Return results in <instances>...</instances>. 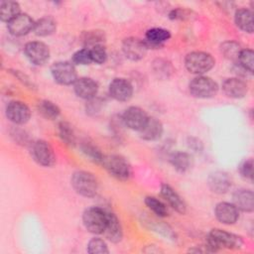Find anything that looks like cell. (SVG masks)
Returning a JSON list of instances; mask_svg holds the SVG:
<instances>
[{
    "mask_svg": "<svg viewBox=\"0 0 254 254\" xmlns=\"http://www.w3.org/2000/svg\"><path fill=\"white\" fill-rule=\"evenodd\" d=\"M10 72H11L17 79H19L24 85H26L27 87H29V88H34V87H35L34 82L32 81V79H31L27 74H25L24 72H22L21 70H18V69H10Z\"/></svg>",
    "mask_w": 254,
    "mask_h": 254,
    "instance_id": "40",
    "label": "cell"
},
{
    "mask_svg": "<svg viewBox=\"0 0 254 254\" xmlns=\"http://www.w3.org/2000/svg\"><path fill=\"white\" fill-rule=\"evenodd\" d=\"M91 62L97 64H102L107 60V52L103 45H97L89 49Z\"/></svg>",
    "mask_w": 254,
    "mask_h": 254,
    "instance_id": "37",
    "label": "cell"
},
{
    "mask_svg": "<svg viewBox=\"0 0 254 254\" xmlns=\"http://www.w3.org/2000/svg\"><path fill=\"white\" fill-rule=\"evenodd\" d=\"M214 215L218 221L223 224H234L239 218V210L230 202L221 201L214 207Z\"/></svg>",
    "mask_w": 254,
    "mask_h": 254,
    "instance_id": "15",
    "label": "cell"
},
{
    "mask_svg": "<svg viewBox=\"0 0 254 254\" xmlns=\"http://www.w3.org/2000/svg\"><path fill=\"white\" fill-rule=\"evenodd\" d=\"M104 39V33L101 31H87L82 35V42L85 46H90V48L97 45H102Z\"/></svg>",
    "mask_w": 254,
    "mask_h": 254,
    "instance_id": "35",
    "label": "cell"
},
{
    "mask_svg": "<svg viewBox=\"0 0 254 254\" xmlns=\"http://www.w3.org/2000/svg\"><path fill=\"white\" fill-rule=\"evenodd\" d=\"M101 165L112 177L119 181H127L132 175L129 162L120 155L104 156Z\"/></svg>",
    "mask_w": 254,
    "mask_h": 254,
    "instance_id": "3",
    "label": "cell"
},
{
    "mask_svg": "<svg viewBox=\"0 0 254 254\" xmlns=\"http://www.w3.org/2000/svg\"><path fill=\"white\" fill-rule=\"evenodd\" d=\"M164 128L162 122L156 117H149L145 126L139 131L140 137L146 141H156L161 138Z\"/></svg>",
    "mask_w": 254,
    "mask_h": 254,
    "instance_id": "22",
    "label": "cell"
},
{
    "mask_svg": "<svg viewBox=\"0 0 254 254\" xmlns=\"http://www.w3.org/2000/svg\"><path fill=\"white\" fill-rule=\"evenodd\" d=\"M6 116L14 124L22 125L27 123L31 118V110L25 102L13 100L6 106Z\"/></svg>",
    "mask_w": 254,
    "mask_h": 254,
    "instance_id": "12",
    "label": "cell"
},
{
    "mask_svg": "<svg viewBox=\"0 0 254 254\" xmlns=\"http://www.w3.org/2000/svg\"><path fill=\"white\" fill-rule=\"evenodd\" d=\"M122 51L127 59L140 61L146 56L148 47L144 40L137 37H128L122 43Z\"/></svg>",
    "mask_w": 254,
    "mask_h": 254,
    "instance_id": "11",
    "label": "cell"
},
{
    "mask_svg": "<svg viewBox=\"0 0 254 254\" xmlns=\"http://www.w3.org/2000/svg\"><path fill=\"white\" fill-rule=\"evenodd\" d=\"M109 94L117 101H128L133 95L132 83L124 77H116L109 84Z\"/></svg>",
    "mask_w": 254,
    "mask_h": 254,
    "instance_id": "13",
    "label": "cell"
},
{
    "mask_svg": "<svg viewBox=\"0 0 254 254\" xmlns=\"http://www.w3.org/2000/svg\"><path fill=\"white\" fill-rule=\"evenodd\" d=\"M107 221V212L100 207L91 206L82 213V222L87 231L93 234L103 233Z\"/></svg>",
    "mask_w": 254,
    "mask_h": 254,
    "instance_id": "5",
    "label": "cell"
},
{
    "mask_svg": "<svg viewBox=\"0 0 254 254\" xmlns=\"http://www.w3.org/2000/svg\"><path fill=\"white\" fill-rule=\"evenodd\" d=\"M239 173L242 178L252 182L253 180V160L249 158L241 163L239 166Z\"/></svg>",
    "mask_w": 254,
    "mask_h": 254,
    "instance_id": "39",
    "label": "cell"
},
{
    "mask_svg": "<svg viewBox=\"0 0 254 254\" xmlns=\"http://www.w3.org/2000/svg\"><path fill=\"white\" fill-rule=\"evenodd\" d=\"M242 49L240 48V45L237 44L234 41H227L221 44L220 46V51L223 54V56L232 61H237L239 53Z\"/></svg>",
    "mask_w": 254,
    "mask_h": 254,
    "instance_id": "33",
    "label": "cell"
},
{
    "mask_svg": "<svg viewBox=\"0 0 254 254\" xmlns=\"http://www.w3.org/2000/svg\"><path fill=\"white\" fill-rule=\"evenodd\" d=\"M169 161L174 169L180 173L187 172L192 165V158L187 152H174L170 155Z\"/></svg>",
    "mask_w": 254,
    "mask_h": 254,
    "instance_id": "25",
    "label": "cell"
},
{
    "mask_svg": "<svg viewBox=\"0 0 254 254\" xmlns=\"http://www.w3.org/2000/svg\"><path fill=\"white\" fill-rule=\"evenodd\" d=\"M145 204L147 207L159 217H166L168 215V208L164 202L155 196H146Z\"/></svg>",
    "mask_w": 254,
    "mask_h": 254,
    "instance_id": "32",
    "label": "cell"
},
{
    "mask_svg": "<svg viewBox=\"0 0 254 254\" xmlns=\"http://www.w3.org/2000/svg\"><path fill=\"white\" fill-rule=\"evenodd\" d=\"M222 90L224 94L230 98H243L248 91L247 83L239 77H230L223 81Z\"/></svg>",
    "mask_w": 254,
    "mask_h": 254,
    "instance_id": "16",
    "label": "cell"
},
{
    "mask_svg": "<svg viewBox=\"0 0 254 254\" xmlns=\"http://www.w3.org/2000/svg\"><path fill=\"white\" fill-rule=\"evenodd\" d=\"M232 203L238 210L252 212L254 209V195L251 190L239 189L232 194Z\"/></svg>",
    "mask_w": 254,
    "mask_h": 254,
    "instance_id": "20",
    "label": "cell"
},
{
    "mask_svg": "<svg viewBox=\"0 0 254 254\" xmlns=\"http://www.w3.org/2000/svg\"><path fill=\"white\" fill-rule=\"evenodd\" d=\"M24 53L27 59L36 65H43L50 59L49 47L40 41L27 43L24 47Z\"/></svg>",
    "mask_w": 254,
    "mask_h": 254,
    "instance_id": "9",
    "label": "cell"
},
{
    "mask_svg": "<svg viewBox=\"0 0 254 254\" xmlns=\"http://www.w3.org/2000/svg\"><path fill=\"white\" fill-rule=\"evenodd\" d=\"M90 63H92V62H91V58H90L89 49H87V48L80 49L72 55V64H73L87 65Z\"/></svg>",
    "mask_w": 254,
    "mask_h": 254,
    "instance_id": "38",
    "label": "cell"
},
{
    "mask_svg": "<svg viewBox=\"0 0 254 254\" xmlns=\"http://www.w3.org/2000/svg\"><path fill=\"white\" fill-rule=\"evenodd\" d=\"M87 252L90 254H105L109 253V250L106 242L103 239L94 237L87 243Z\"/></svg>",
    "mask_w": 254,
    "mask_h": 254,
    "instance_id": "36",
    "label": "cell"
},
{
    "mask_svg": "<svg viewBox=\"0 0 254 254\" xmlns=\"http://www.w3.org/2000/svg\"><path fill=\"white\" fill-rule=\"evenodd\" d=\"M31 155L34 161L43 167H52L56 163L54 149L45 140H37L31 144Z\"/></svg>",
    "mask_w": 254,
    "mask_h": 254,
    "instance_id": "7",
    "label": "cell"
},
{
    "mask_svg": "<svg viewBox=\"0 0 254 254\" xmlns=\"http://www.w3.org/2000/svg\"><path fill=\"white\" fill-rule=\"evenodd\" d=\"M188 145H189V148L193 150L194 152H200L202 150V143L199 139L197 138H194V137H190L189 138V141H188Z\"/></svg>",
    "mask_w": 254,
    "mask_h": 254,
    "instance_id": "42",
    "label": "cell"
},
{
    "mask_svg": "<svg viewBox=\"0 0 254 254\" xmlns=\"http://www.w3.org/2000/svg\"><path fill=\"white\" fill-rule=\"evenodd\" d=\"M171 38V33L169 30L164 29V28H151L147 30L145 34V43L148 47V49L151 48H158L162 47L165 42L170 40Z\"/></svg>",
    "mask_w": 254,
    "mask_h": 254,
    "instance_id": "23",
    "label": "cell"
},
{
    "mask_svg": "<svg viewBox=\"0 0 254 254\" xmlns=\"http://www.w3.org/2000/svg\"><path fill=\"white\" fill-rule=\"evenodd\" d=\"M73 90L78 97L89 100L96 96L98 84L90 77H79L73 83Z\"/></svg>",
    "mask_w": 254,
    "mask_h": 254,
    "instance_id": "17",
    "label": "cell"
},
{
    "mask_svg": "<svg viewBox=\"0 0 254 254\" xmlns=\"http://www.w3.org/2000/svg\"><path fill=\"white\" fill-rule=\"evenodd\" d=\"M38 110L43 117L49 120L57 119L61 114L60 107L51 100H41L38 102Z\"/></svg>",
    "mask_w": 254,
    "mask_h": 254,
    "instance_id": "28",
    "label": "cell"
},
{
    "mask_svg": "<svg viewBox=\"0 0 254 254\" xmlns=\"http://www.w3.org/2000/svg\"><path fill=\"white\" fill-rule=\"evenodd\" d=\"M58 132H59L60 138L64 144L68 146H74L75 134L69 123L65 121H61L58 125Z\"/></svg>",
    "mask_w": 254,
    "mask_h": 254,
    "instance_id": "30",
    "label": "cell"
},
{
    "mask_svg": "<svg viewBox=\"0 0 254 254\" xmlns=\"http://www.w3.org/2000/svg\"><path fill=\"white\" fill-rule=\"evenodd\" d=\"M153 70L160 78H166L169 77V75L172 73L173 68L171 63H169L166 60L163 59H157L153 62Z\"/></svg>",
    "mask_w": 254,
    "mask_h": 254,
    "instance_id": "34",
    "label": "cell"
},
{
    "mask_svg": "<svg viewBox=\"0 0 254 254\" xmlns=\"http://www.w3.org/2000/svg\"><path fill=\"white\" fill-rule=\"evenodd\" d=\"M190 92L196 98H211L218 91L217 83L205 75H197L192 78L189 84Z\"/></svg>",
    "mask_w": 254,
    "mask_h": 254,
    "instance_id": "6",
    "label": "cell"
},
{
    "mask_svg": "<svg viewBox=\"0 0 254 254\" xmlns=\"http://www.w3.org/2000/svg\"><path fill=\"white\" fill-rule=\"evenodd\" d=\"M57 30V22L52 17H43L35 22L34 33L40 37H47L54 34Z\"/></svg>",
    "mask_w": 254,
    "mask_h": 254,
    "instance_id": "26",
    "label": "cell"
},
{
    "mask_svg": "<svg viewBox=\"0 0 254 254\" xmlns=\"http://www.w3.org/2000/svg\"><path fill=\"white\" fill-rule=\"evenodd\" d=\"M207 184L211 191L222 194L227 192L231 188V179L227 173L223 171H215L209 175Z\"/></svg>",
    "mask_w": 254,
    "mask_h": 254,
    "instance_id": "18",
    "label": "cell"
},
{
    "mask_svg": "<svg viewBox=\"0 0 254 254\" xmlns=\"http://www.w3.org/2000/svg\"><path fill=\"white\" fill-rule=\"evenodd\" d=\"M51 72L55 81L63 85L73 84L77 79L75 66L70 62L61 61L55 63L51 67Z\"/></svg>",
    "mask_w": 254,
    "mask_h": 254,
    "instance_id": "8",
    "label": "cell"
},
{
    "mask_svg": "<svg viewBox=\"0 0 254 254\" xmlns=\"http://www.w3.org/2000/svg\"><path fill=\"white\" fill-rule=\"evenodd\" d=\"M242 245L243 240L241 236L219 228L211 229L206 241V248L209 252H215L221 248L238 249Z\"/></svg>",
    "mask_w": 254,
    "mask_h": 254,
    "instance_id": "1",
    "label": "cell"
},
{
    "mask_svg": "<svg viewBox=\"0 0 254 254\" xmlns=\"http://www.w3.org/2000/svg\"><path fill=\"white\" fill-rule=\"evenodd\" d=\"M237 62L239 64V66L242 67L245 71H248L249 73L253 72L254 53L251 49H242L239 53Z\"/></svg>",
    "mask_w": 254,
    "mask_h": 254,
    "instance_id": "31",
    "label": "cell"
},
{
    "mask_svg": "<svg viewBox=\"0 0 254 254\" xmlns=\"http://www.w3.org/2000/svg\"><path fill=\"white\" fill-rule=\"evenodd\" d=\"M80 148H81L82 153L89 160H91L92 162H94L96 164H101V162L104 158V155L101 153V151L99 150V148L96 145L92 144L89 141H84L81 143Z\"/></svg>",
    "mask_w": 254,
    "mask_h": 254,
    "instance_id": "29",
    "label": "cell"
},
{
    "mask_svg": "<svg viewBox=\"0 0 254 254\" xmlns=\"http://www.w3.org/2000/svg\"><path fill=\"white\" fill-rule=\"evenodd\" d=\"M35 21L25 13H21L7 23V28L10 34L16 37L25 36L31 31H34Z\"/></svg>",
    "mask_w": 254,
    "mask_h": 254,
    "instance_id": "14",
    "label": "cell"
},
{
    "mask_svg": "<svg viewBox=\"0 0 254 254\" xmlns=\"http://www.w3.org/2000/svg\"><path fill=\"white\" fill-rule=\"evenodd\" d=\"M21 14L20 5L15 1H2L0 4V18L3 22H10L16 16Z\"/></svg>",
    "mask_w": 254,
    "mask_h": 254,
    "instance_id": "27",
    "label": "cell"
},
{
    "mask_svg": "<svg viewBox=\"0 0 254 254\" xmlns=\"http://www.w3.org/2000/svg\"><path fill=\"white\" fill-rule=\"evenodd\" d=\"M234 22L236 26L243 32L251 34L254 30L253 12L247 8H240L234 14Z\"/></svg>",
    "mask_w": 254,
    "mask_h": 254,
    "instance_id": "24",
    "label": "cell"
},
{
    "mask_svg": "<svg viewBox=\"0 0 254 254\" xmlns=\"http://www.w3.org/2000/svg\"><path fill=\"white\" fill-rule=\"evenodd\" d=\"M190 16V12L185 9H175L172 10L169 14V17L173 20H183Z\"/></svg>",
    "mask_w": 254,
    "mask_h": 254,
    "instance_id": "41",
    "label": "cell"
},
{
    "mask_svg": "<svg viewBox=\"0 0 254 254\" xmlns=\"http://www.w3.org/2000/svg\"><path fill=\"white\" fill-rule=\"evenodd\" d=\"M121 118L125 127L135 131H140L145 126L149 116L141 107L130 106L125 109Z\"/></svg>",
    "mask_w": 254,
    "mask_h": 254,
    "instance_id": "10",
    "label": "cell"
},
{
    "mask_svg": "<svg viewBox=\"0 0 254 254\" xmlns=\"http://www.w3.org/2000/svg\"><path fill=\"white\" fill-rule=\"evenodd\" d=\"M161 195L169 203V205L181 214H185L187 211V205L182 196L168 184H162Z\"/></svg>",
    "mask_w": 254,
    "mask_h": 254,
    "instance_id": "19",
    "label": "cell"
},
{
    "mask_svg": "<svg viewBox=\"0 0 254 254\" xmlns=\"http://www.w3.org/2000/svg\"><path fill=\"white\" fill-rule=\"evenodd\" d=\"M215 64L214 58L206 52L194 51L189 53L185 58L186 68L193 74L202 75L209 71Z\"/></svg>",
    "mask_w": 254,
    "mask_h": 254,
    "instance_id": "2",
    "label": "cell"
},
{
    "mask_svg": "<svg viewBox=\"0 0 254 254\" xmlns=\"http://www.w3.org/2000/svg\"><path fill=\"white\" fill-rule=\"evenodd\" d=\"M103 234L109 241L113 243L121 241L123 237V228L119 218L115 213L107 212V221Z\"/></svg>",
    "mask_w": 254,
    "mask_h": 254,
    "instance_id": "21",
    "label": "cell"
},
{
    "mask_svg": "<svg viewBox=\"0 0 254 254\" xmlns=\"http://www.w3.org/2000/svg\"><path fill=\"white\" fill-rule=\"evenodd\" d=\"M73 190L84 197H92L97 193L98 183L96 178L89 172L76 171L71 177Z\"/></svg>",
    "mask_w": 254,
    "mask_h": 254,
    "instance_id": "4",
    "label": "cell"
}]
</instances>
